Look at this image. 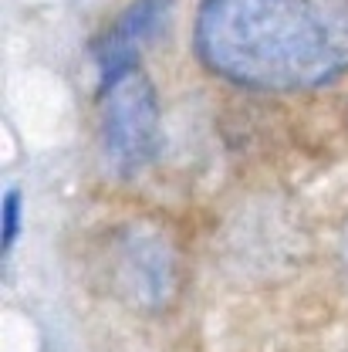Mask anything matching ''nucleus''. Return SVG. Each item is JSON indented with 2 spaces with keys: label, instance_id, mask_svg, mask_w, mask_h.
<instances>
[{
  "label": "nucleus",
  "instance_id": "obj_1",
  "mask_svg": "<svg viewBox=\"0 0 348 352\" xmlns=\"http://www.w3.org/2000/svg\"><path fill=\"white\" fill-rule=\"evenodd\" d=\"M196 51L261 91H301L348 72V0H203Z\"/></svg>",
  "mask_w": 348,
  "mask_h": 352
},
{
  "label": "nucleus",
  "instance_id": "obj_2",
  "mask_svg": "<svg viewBox=\"0 0 348 352\" xmlns=\"http://www.w3.org/2000/svg\"><path fill=\"white\" fill-rule=\"evenodd\" d=\"M102 142L119 173H139L152 163L159 149V102L139 68L102 82Z\"/></svg>",
  "mask_w": 348,
  "mask_h": 352
},
{
  "label": "nucleus",
  "instance_id": "obj_3",
  "mask_svg": "<svg viewBox=\"0 0 348 352\" xmlns=\"http://www.w3.org/2000/svg\"><path fill=\"white\" fill-rule=\"evenodd\" d=\"M108 264H112V288L129 305L156 311L176 295L179 264L170 241L152 227H126L112 244Z\"/></svg>",
  "mask_w": 348,
  "mask_h": 352
},
{
  "label": "nucleus",
  "instance_id": "obj_4",
  "mask_svg": "<svg viewBox=\"0 0 348 352\" xmlns=\"http://www.w3.org/2000/svg\"><path fill=\"white\" fill-rule=\"evenodd\" d=\"M166 7H170V0H135L129 10L112 24V31L98 41V51H95V54H98L102 82H108V78H115V75L135 68L139 47L163 24Z\"/></svg>",
  "mask_w": 348,
  "mask_h": 352
},
{
  "label": "nucleus",
  "instance_id": "obj_5",
  "mask_svg": "<svg viewBox=\"0 0 348 352\" xmlns=\"http://www.w3.org/2000/svg\"><path fill=\"white\" fill-rule=\"evenodd\" d=\"M17 210H21L17 193H7V200H3V244L7 248H10V241L17 234Z\"/></svg>",
  "mask_w": 348,
  "mask_h": 352
},
{
  "label": "nucleus",
  "instance_id": "obj_6",
  "mask_svg": "<svg viewBox=\"0 0 348 352\" xmlns=\"http://www.w3.org/2000/svg\"><path fill=\"white\" fill-rule=\"evenodd\" d=\"M345 267H348V234H345Z\"/></svg>",
  "mask_w": 348,
  "mask_h": 352
}]
</instances>
